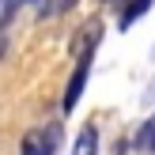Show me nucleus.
<instances>
[{"label": "nucleus", "instance_id": "1", "mask_svg": "<svg viewBox=\"0 0 155 155\" xmlns=\"http://www.w3.org/2000/svg\"><path fill=\"white\" fill-rule=\"evenodd\" d=\"M87 76H91V57H80L76 61V72H72V80H68V87H64V114H72L76 110V102H80V95H83V87H87Z\"/></svg>", "mask_w": 155, "mask_h": 155}, {"label": "nucleus", "instance_id": "2", "mask_svg": "<svg viewBox=\"0 0 155 155\" xmlns=\"http://www.w3.org/2000/svg\"><path fill=\"white\" fill-rule=\"evenodd\" d=\"M98 38H102V23H98V19H87L83 30L72 38V57H76V61H80V57H95Z\"/></svg>", "mask_w": 155, "mask_h": 155}, {"label": "nucleus", "instance_id": "3", "mask_svg": "<svg viewBox=\"0 0 155 155\" xmlns=\"http://www.w3.org/2000/svg\"><path fill=\"white\" fill-rule=\"evenodd\" d=\"M49 140H57V129H49V133H42V129H34V133H27L23 136V155H53V144Z\"/></svg>", "mask_w": 155, "mask_h": 155}, {"label": "nucleus", "instance_id": "4", "mask_svg": "<svg viewBox=\"0 0 155 155\" xmlns=\"http://www.w3.org/2000/svg\"><path fill=\"white\" fill-rule=\"evenodd\" d=\"M72 155H98V129L95 125H83L80 136L72 144Z\"/></svg>", "mask_w": 155, "mask_h": 155}, {"label": "nucleus", "instance_id": "5", "mask_svg": "<svg viewBox=\"0 0 155 155\" xmlns=\"http://www.w3.org/2000/svg\"><path fill=\"white\" fill-rule=\"evenodd\" d=\"M151 4H155V0H129V4H125V12H121V27H133V23L140 19V15L148 12Z\"/></svg>", "mask_w": 155, "mask_h": 155}, {"label": "nucleus", "instance_id": "6", "mask_svg": "<svg viewBox=\"0 0 155 155\" xmlns=\"http://www.w3.org/2000/svg\"><path fill=\"white\" fill-rule=\"evenodd\" d=\"M15 4H30V0H8V8H15Z\"/></svg>", "mask_w": 155, "mask_h": 155}]
</instances>
